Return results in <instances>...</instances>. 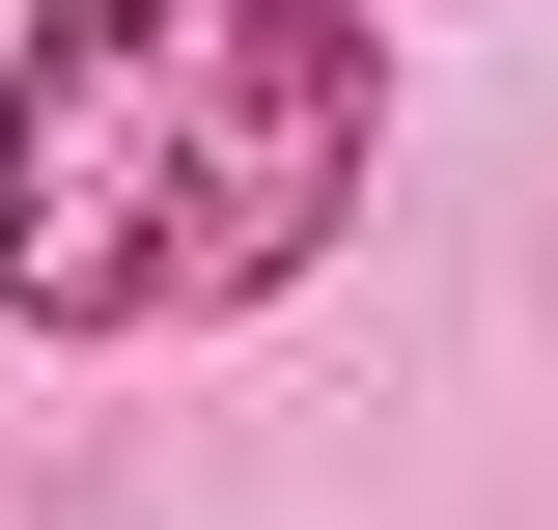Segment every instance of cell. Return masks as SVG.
Wrapping results in <instances>:
<instances>
[{
  "label": "cell",
  "mask_w": 558,
  "mask_h": 530,
  "mask_svg": "<svg viewBox=\"0 0 558 530\" xmlns=\"http://www.w3.org/2000/svg\"><path fill=\"white\" fill-rule=\"evenodd\" d=\"M391 196V0H28L0 28V335H223Z\"/></svg>",
  "instance_id": "1"
}]
</instances>
